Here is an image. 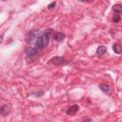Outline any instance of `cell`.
Listing matches in <instances>:
<instances>
[{
	"mask_svg": "<svg viewBox=\"0 0 122 122\" xmlns=\"http://www.w3.org/2000/svg\"><path fill=\"white\" fill-rule=\"evenodd\" d=\"M10 105H3L1 108H0V114L2 116H6L10 113Z\"/></svg>",
	"mask_w": 122,
	"mask_h": 122,
	"instance_id": "obj_4",
	"label": "cell"
},
{
	"mask_svg": "<svg viewBox=\"0 0 122 122\" xmlns=\"http://www.w3.org/2000/svg\"><path fill=\"white\" fill-rule=\"evenodd\" d=\"M1 42H2V36L0 35V43H1Z\"/></svg>",
	"mask_w": 122,
	"mask_h": 122,
	"instance_id": "obj_15",
	"label": "cell"
},
{
	"mask_svg": "<svg viewBox=\"0 0 122 122\" xmlns=\"http://www.w3.org/2000/svg\"><path fill=\"white\" fill-rule=\"evenodd\" d=\"M51 63H52L55 66H63V65L67 64L68 61L62 56H54L51 59Z\"/></svg>",
	"mask_w": 122,
	"mask_h": 122,
	"instance_id": "obj_3",
	"label": "cell"
},
{
	"mask_svg": "<svg viewBox=\"0 0 122 122\" xmlns=\"http://www.w3.org/2000/svg\"><path fill=\"white\" fill-rule=\"evenodd\" d=\"M50 30H48V31L43 32V33L36 39L33 48H34L37 51H39L45 49V48L48 46V44H49V42H50V38H51Z\"/></svg>",
	"mask_w": 122,
	"mask_h": 122,
	"instance_id": "obj_1",
	"label": "cell"
},
{
	"mask_svg": "<svg viewBox=\"0 0 122 122\" xmlns=\"http://www.w3.org/2000/svg\"><path fill=\"white\" fill-rule=\"evenodd\" d=\"M106 52H107V47L106 46H99L96 50V54L99 57L104 56L106 54Z\"/></svg>",
	"mask_w": 122,
	"mask_h": 122,
	"instance_id": "obj_6",
	"label": "cell"
},
{
	"mask_svg": "<svg viewBox=\"0 0 122 122\" xmlns=\"http://www.w3.org/2000/svg\"><path fill=\"white\" fill-rule=\"evenodd\" d=\"M79 110V106L78 105H72L71 107H70L67 111H66V113L68 115H73L74 113H76Z\"/></svg>",
	"mask_w": 122,
	"mask_h": 122,
	"instance_id": "obj_5",
	"label": "cell"
},
{
	"mask_svg": "<svg viewBox=\"0 0 122 122\" xmlns=\"http://www.w3.org/2000/svg\"><path fill=\"white\" fill-rule=\"evenodd\" d=\"M26 53H27V56H28V57H32V56L36 55V54L38 53V51L32 47V48H30L29 50H27Z\"/></svg>",
	"mask_w": 122,
	"mask_h": 122,
	"instance_id": "obj_7",
	"label": "cell"
},
{
	"mask_svg": "<svg viewBox=\"0 0 122 122\" xmlns=\"http://www.w3.org/2000/svg\"><path fill=\"white\" fill-rule=\"evenodd\" d=\"M112 50H113V51H114L115 53L119 54V53L121 52V46H120V44H118V43L113 44V46H112Z\"/></svg>",
	"mask_w": 122,
	"mask_h": 122,
	"instance_id": "obj_10",
	"label": "cell"
},
{
	"mask_svg": "<svg viewBox=\"0 0 122 122\" xmlns=\"http://www.w3.org/2000/svg\"><path fill=\"white\" fill-rule=\"evenodd\" d=\"M112 10L115 11V12H117L118 14L122 11V5H120V4H116V5H114L113 7H112Z\"/></svg>",
	"mask_w": 122,
	"mask_h": 122,
	"instance_id": "obj_11",
	"label": "cell"
},
{
	"mask_svg": "<svg viewBox=\"0 0 122 122\" xmlns=\"http://www.w3.org/2000/svg\"><path fill=\"white\" fill-rule=\"evenodd\" d=\"M99 88H100L101 91H102L103 92H105V93H110V92H111V88H110V86H109L108 84H100Z\"/></svg>",
	"mask_w": 122,
	"mask_h": 122,
	"instance_id": "obj_8",
	"label": "cell"
},
{
	"mask_svg": "<svg viewBox=\"0 0 122 122\" xmlns=\"http://www.w3.org/2000/svg\"><path fill=\"white\" fill-rule=\"evenodd\" d=\"M112 21H113L114 23H117V22H119V21H120V15H119L118 13L114 14V15H113V17H112Z\"/></svg>",
	"mask_w": 122,
	"mask_h": 122,
	"instance_id": "obj_12",
	"label": "cell"
},
{
	"mask_svg": "<svg viewBox=\"0 0 122 122\" xmlns=\"http://www.w3.org/2000/svg\"><path fill=\"white\" fill-rule=\"evenodd\" d=\"M65 38V34L63 32H56L54 34V39L56 41H62Z\"/></svg>",
	"mask_w": 122,
	"mask_h": 122,
	"instance_id": "obj_9",
	"label": "cell"
},
{
	"mask_svg": "<svg viewBox=\"0 0 122 122\" xmlns=\"http://www.w3.org/2000/svg\"><path fill=\"white\" fill-rule=\"evenodd\" d=\"M55 5H56V2H51V4L48 5V10H52L55 7Z\"/></svg>",
	"mask_w": 122,
	"mask_h": 122,
	"instance_id": "obj_13",
	"label": "cell"
},
{
	"mask_svg": "<svg viewBox=\"0 0 122 122\" xmlns=\"http://www.w3.org/2000/svg\"><path fill=\"white\" fill-rule=\"evenodd\" d=\"M41 34H42V32H41L40 30H30V31H29V32L27 33V35H26V42H27V43H30L34 38L37 39Z\"/></svg>",
	"mask_w": 122,
	"mask_h": 122,
	"instance_id": "obj_2",
	"label": "cell"
},
{
	"mask_svg": "<svg viewBox=\"0 0 122 122\" xmlns=\"http://www.w3.org/2000/svg\"><path fill=\"white\" fill-rule=\"evenodd\" d=\"M32 94L33 95H35V96H41V95H43V92L42 91H40V92H32Z\"/></svg>",
	"mask_w": 122,
	"mask_h": 122,
	"instance_id": "obj_14",
	"label": "cell"
}]
</instances>
